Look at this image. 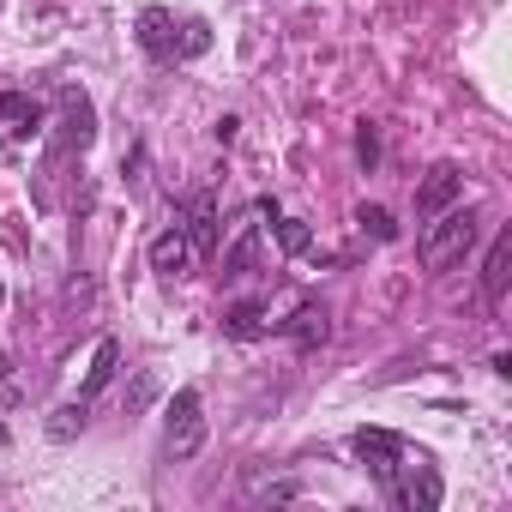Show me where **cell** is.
Segmentation results:
<instances>
[{"label":"cell","instance_id":"6da1fadb","mask_svg":"<svg viewBox=\"0 0 512 512\" xmlns=\"http://www.w3.org/2000/svg\"><path fill=\"white\" fill-rule=\"evenodd\" d=\"M470 247H476V211H470L464 199L446 205V211H434V217H422V241H416V253H422V266H428V272L458 266Z\"/></svg>","mask_w":512,"mask_h":512},{"label":"cell","instance_id":"7a4b0ae2","mask_svg":"<svg viewBox=\"0 0 512 512\" xmlns=\"http://www.w3.org/2000/svg\"><path fill=\"white\" fill-rule=\"evenodd\" d=\"M199 446H205V398L193 386H181L169 398V416H163V458L187 464V458H199Z\"/></svg>","mask_w":512,"mask_h":512},{"label":"cell","instance_id":"3957f363","mask_svg":"<svg viewBox=\"0 0 512 512\" xmlns=\"http://www.w3.org/2000/svg\"><path fill=\"white\" fill-rule=\"evenodd\" d=\"M398 470H404V476H392V488H386V494H392L404 512H434V506H440V494H446V488H440V470H434L428 458H416V464L404 458Z\"/></svg>","mask_w":512,"mask_h":512},{"label":"cell","instance_id":"277c9868","mask_svg":"<svg viewBox=\"0 0 512 512\" xmlns=\"http://www.w3.org/2000/svg\"><path fill=\"white\" fill-rule=\"evenodd\" d=\"M458 199H464V169L458 163H434L422 175V187H416V217H434V211H446Z\"/></svg>","mask_w":512,"mask_h":512},{"label":"cell","instance_id":"5b68a950","mask_svg":"<svg viewBox=\"0 0 512 512\" xmlns=\"http://www.w3.org/2000/svg\"><path fill=\"white\" fill-rule=\"evenodd\" d=\"M356 452H362V464L380 476V488H392L398 464L410 458V452H404V440H398V434H386V428H362V434H356Z\"/></svg>","mask_w":512,"mask_h":512},{"label":"cell","instance_id":"8992f818","mask_svg":"<svg viewBox=\"0 0 512 512\" xmlns=\"http://www.w3.org/2000/svg\"><path fill=\"white\" fill-rule=\"evenodd\" d=\"M296 494H302V476H284V470H260V464H253L241 476V500L247 506H290Z\"/></svg>","mask_w":512,"mask_h":512},{"label":"cell","instance_id":"52a82bcc","mask_svg":"<svg viewBox=\"0 0 512 512\" xmlns=\"http://www.w3.org/2000/svg\"><path fill=\"white\" fill-rule=\"evenodd\" d=\"M97 139V109H91V97L85 91H61V151H85Z\"/></svg>","mask_w":512,"mask_h":512},{"label":"cell","instance_id":"ba28073f","mask_svg":"<svg viewBox=\"0 0 512 512\" xmlns=\"http://www.w3.org/2000/svg\"><path fill=\"white\" fill-rule=\"evenodd\" d=\"M193 260H199V253H193V241H187V229H181V223H169V229L151 241V266H157L163 278H187V272H193Z\"/></svg>","mask_w":512,"mask_h":512},{"label":"cell","instance_id":"9c48e42d","mask_svg":"<svg viewBox=\"0 0 512 512\" xmlns=\"http://www.w3.org/2000/svg\"><path fill=\"white\" fill-rule=\"evenodd\" d=\"M284 338H290L296 350H320V344L332 338V314H326V302H296V314L284 320Z\"/></svg>","mask_w":512,"mask_h":512},{"label":"cell","instance_id":"30bf717a","mask_svg":"<svg viewBox=\"0 0 512 512\" xmlns=\"http://www.w3.org/2000/svg\"><path fill=\"white\" fill-rule=\"evenodd\" d=\"M506 278H512V229H500L488 241V260H482V302L488 308L506 302Z\"/></svg>","mask_w":512,"mask_h":512},{"label":"cell","instance_id":"8fae6325","mask_svg":"<svg viewBox=\"0 0 512 512\" xmlns=\"http://www.w3.org/2000/svg\"><path fill=\"white\" fill-rule=\"evenodd\" d=\"M43 103L37 97H25V91H0V127H7L13 139H31V133H43Z\"/></svg>","mask_w":512,"mask_h":512},{"label":"cell","instance_id":"7c38bea8","mask_svg":"<svg viewBox=\"0 0 512 512\" xmlns=\"http://www.w3.org/2000/svg\"><path fill=\"white\" fill-rule=\"evenodd\" d=\"M181 229H187L193 253L205 260V253L217 247V199H211V193H193V199H187V217H181Z\"/></svg>","mask_w":512,"mask_h":512},{"label":"cell","instance_id":"4fadbf2b","mask_svg":"<svg viewBox=\"0 0 512 512\" xmlns=\"http://www.w3.org/2000/svg\"><path fill=\"white\" fill-rule=\"evenodd\" d=\"M139 43H145L157 61H175V55H181V49H175V19H169V13H157V7L139 19Z\"/></svg>","mask_w":512,"mask_h":512},{"label":"cell","instance_id":"5bb4252c","mask_svg":"<svg viewBox=\"0 0 512 512\" xmlns=\"http://www.w3.org/2000/svg\"><path fill=\"white\" fill-rule=\"evenodd\" d=\"M253 260H260V223H247V229H241V241L223 253V278H229V284H241V278L253 272Z\"/></svg>","mask_w":512,"mask_h":512},{"label":"cell","instance_id":"9a60e30c","mask_svg":"<svg viewBox=\"0 0 512 512\" xmlns=\"http://www.w3.org/2000/svg\"><path fill=\"white\" fill-rule=\"evenodd\" d=\"M115 368H121V344H115V338H97V356H91V374H85L79 398H97V392L115 380Z\"/></svg>","mask_w":512,"mask_h":512},{"label":"cell","instance_id":"2e32d148","mask_svg":"<svg viewBox=\"0 0 512 512\" xmlns=\"http://www.w3.org/2000/svg\"><path fill=\"white\" fill-rule=\"evenodd\" d=\"M223 332H229V338H260V332H266V308H260V302H235V308L223 314Z\"/></svg>","mask_w":512,"mask_h":512},{"label":"cell","instance_id":"e0dca14e","mask_svg":"<svg viewBox=\"0 0 512 512\" xmlns=\"http://www.w3.org/2000/svg\"><path fill=\"white\" fill-rule=\"evenodd\" d=\"M272 223H278V241H284V253H308V247H314L308 223H296V217H272Z\"/></svg>","mask_w":512,"mask_h":512},{"label":"cell","instance_id":"ac0fdd59","mask_svg":"<svg viewBox=\"0 0 512 512\" xmlns=\"http://www.w3.org/2000/svg\"><path fill=\"white\" fill-rule=\"evenodd\" d=\"M79 428H85V398H79V404H61V410H55V422H49V434H55V440H73Z\"/></svg>","mask_w":512,"mask_h":512},{"label":"cell","instance_id":"d6986e66","mask_svg":"<svg viewBox=\"0 0 512 512\" xmlns=\"http://www.w3.org/2000/svg\"><path fill=\"white\" fill-rule=\"evenodd\" d=\"M356 223H362V229H368L374 241H392V235H398V223H392V217H386L380 205H362V211H356Z\"/></svg>","mask_w":512,"mask_h":512},{"label":"cell","instance_id":"ffe728a7","mask_svg":"<svg viewBox=\"0 0 512 512\" xmlns=\"http://www.w3.org/2000/svg\"><path fill=\"white\" fill-rule=\"evenodd\" d=\"M356 157H362L368 169L380 163V139H374V127H362V139H356Z\"/></svg>","mask_w":512,"mask_h":512},{"label":"cell","instance_id":"44dd1931","mask_svg":"<svg viewBox=\"0 0 512 512\" xmlns=\"http://www.w3.org/2000/svg\"><path fill=\"white\" fill-rule=\"evenodd\" d=\"M0 302H7V284H0Z\"/></svg>","mask_w":512,"mask_h":512}]
</instances>
